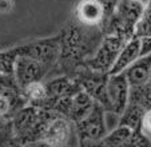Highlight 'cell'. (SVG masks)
I'll return each mask as SVG.
<instances>
[{
    "label": "cell",
    "instance_id": "cb8c5ba5",
    "mask_svg": "<svg viewBox=\"0 0 151 147\" xmlns=\"http://www.w3.org/2000/svg\"><path fill=\"white\" fill-rule=\"evenodd\" d=\"M78 147H106L102 139L99 141H91V139H79Z\"/></svg>",
    "mask_w": 151,
    "mask_h": 147
},
{
    "label": "cell",
    "instance_id": "7a4b0ae2",
    "mask_svg": "<svg viewBox=\"0 0 151 147\" xmlns=\"http://www.w3.org/2000/svg\"><path fill=\"white\" fill-rule=\"evenodd\" d=\"M54 112L55 111H50L34 104L24 106L15 114L11 120L15 136L23 144L42 141L43 131Z\"/></svg>",
    "mask_w": 151,
    "mask_h": 147
},
{
    "label": "cell",
    "instance_id": "44dd1931",
    "mask_svg": "<svg viewBox=\"0 0 151 147\" xmlns=\"http://www.w3.org/2000/svg\"><path fill=\"white\" fill-rule=\"evenodd\" d=\"M19 56L16 47L0 50V74L6 75H14L15 63Z\"/></svg>",
    "mask_w": 151,
    "mask_h": 147
},
{
    "label": "cell",
    "instance_id": "603a6c76",
    "mask_svg": "<svg viewBox=\"0 0 151 147\" xmlns=\"http://www.w3.org/2000/svg\"><path fill=\"white\" fill-rule=\"evenodd\" d=\"M0 147H24L23 143H20V141L15 136L11 122L0 130Z\"/></svg>",
    "mask_w": 151,
    "mask_h": 147
},
{
    "label": "cell",
    "instance_id": "d6986e66",
    "mask_svg": "<svg viewBox=\"0 0 151 147\" xmlns=\"http://www.w3.org/2000/svg\"><path fill=\"white\" fill-rule=\"evenodd\" d=\"M22 91H23L24 99L27 100V104L37 106L42 100L46 99V96H47L44 82L31 83V84L26 86L24 88H22Z\"/></svg>",
    "mask_w": 151,
    "mask_h": 147
},
{
    "label": "cell",
    "instance_id": "4316f807",
    "mask_svg": "<svg viewBox=\"0 0 151 147\" xmlns=\"http://www.w3.org/2000/svg\"><path fill=\"white\" fill-rule=\"evenodd\" d=\"M146 9L151 12V0H147V3H146Z\"/></svg>",
    "mask_w": 151,
    "mask_h": 147
},
{
    "label": "cell",
    "instance_id": "e0dca14e",
    "mask_svg": "<svg viewBox=\"0 0 151 147\" xmlns=\"http://www.w3.org/2000/svg\"><path fill=\"white\" fill-rule=\"evenodd\" d=\"M134 36H137L140 40V44H142L140 56L151 54V12L147 11L146 8L137 24Z\"/></svg>",
    "mask_w": 151,
    "mask_h": 147
},
{
    "label": "cell",
    "instance_id": "8992f818",
    "mask_svg": "<svg viewBox=\"0 0 151 147\" xmlns=\"http://www.w3.org/2000/svg\"><path fill=\"white\" fill-rule=\"evenodd\" d=\"M72 76L80 84L83 91H86L95 102L99 103L107 111V114H110V100L107 95V82L110 74L91 70L82 64L79 68H76Z\"/></svg>",
    "mask_w": 151,
    "mask_h": 147
},
{
    "label": "cell",
    "instance_id": "3957f363",
    "mask_svg": "<svg viewBox=\"0 0 151 147\" xmlns=\"http://www.w3.org/2000/svg\"><path fill=\"white\" fill-rule=\"evenodd\" d=\"M145 0H120L114 15L103 28V34H118L126 39L135 35L137 24L146 8Z\"/></svg>",
    "mask_w": 151,
    "mask_h": 147
},
{
    "label": "cell",
    "instance_id": "ffe728a7",
    "mask_svg": "<svg viewBox=\"0 0 151 147\" xmlns=\"http://www.w3.org/2000/svg\"><path fill=\"white\" fill-rule=\"evenodd\" d=\"M131 133L132 130L130 127L118 125L112 131H109V134L102 141L106 147H120L128 139V136L131 135Z\"/></svg>",
    "mask_w": 151,
    "mask_h": 147
},
{
    "label": "cell",
    "instance_id": "8fae6325",
    "mask_svg": "<svg viewBox=\"0 0 151 147\" xmlns=\"http://www.w3.org/2000/svg\"><path fill=\"white\" fill-rule=\"evenodd\" d=\"M44 86H46L47 96L37 106L58 99L74 98L78 92L82 91L80 84L75 80L74 76H70V75H56V76L48 78L47 80H44Z\"/></svg>",
    "mask_w": 151,
    "mask_h": 147
},
{
    "label": "cell",
    "instance_id": "277c9868",
    "mask_svg": "<svg viewBox=\"0 0 151 147\" xmlns=\"http://www.w3.org/2000/svg\"><path fill=\"white\" fill-rule=\"evenodd\" d=\"M19 56H29L46 64L50 70H54L60 55L59 34L48 37H40L15 45ZM48 79V78H47Z\"/></svg>",
    "mask_w": 151,
    "mask_h": 147
},
{
    "label": "cell",
    "instance_id": "5b68a950",
    "mask_svg": "<svg viewBox=\"0 0 151 147\" xmlns=\"http://www.w3.org/2000/svg\"><path fill=\"white\" fill-rule=\"evenodd\" d=\"M128 42L124 36H120L118 34H107L104 35L102 43L99 44L98 50L90 59H87L83 64L86 67L95 71L110 74L119 56L122 48Z\"/></svg>",
    "mask_w": 151,
    "mask_h": 147
},
{
    "label": "cell",
    "instance_id": "7c38bea8",
    "mask_svg": "<svg viewBox=\"0 0 151 147\" xmlns=\"http://www.w3.org/2000/svg\"><path fill=\"white\" fill-rule=\"evenodd\" d=\"M74 15L82 23L87 26L100 27L102 31L107 23L106 9L100 0H80L75 7Z\"/></svg>",
    "mask_w": 151,
    "mask_h": 147
},
{
    "label": "cell",
    "instance_id": "d4e9b609",
    "mask_svg": "<svg viewBox=\"0 0 151 147\" xmlns=\"http://www.w3.org/2000/svg\"><path fill=\"white\" fill-rule=\"evenodd\" d=\"M143 130L146 133L151 134V110L147 111L145 115V119H143Z\"/></svg>",
    "mask_w": 151,
    "mask_h": 147
},
{
    "label": "cell",
    "instance_id": "ac0fdd59",
    "mask_svg": "<svg viewBox=\"0 0 151 147\" xmlns=\"http://www.w3.org/2000/svg\"><path fill=\"white\" fill-rule=\"evenodd\" d=\"M128 102L142 107L143 110H151V84L145 83L140 86H130Z\"/></svg>",
    "mask_w": 151,
    "mask_h": 147
},
{
    "label": "cell",
    "instance_id": "4fadbf2b",
    "mask_svg": "<svg viewBox=\"0 0 151 147\" xmlns=\"http://www.w3.org/2000/svg\"><path fill=\"white\" fill-rule=\"evenodd\" d=\"M140 52H142V44L140 40L137 36H132L124 44L122 48L119 56H118L116 62H115L114 67H112L110 74H120L124 72L132 63H135L140 58Z\"/></svg>",
    "mask_w": 151,
    "mask_h": 147
},
{
    "label": "cell",
    "instance_id": "2e32d148",
    "mask_svg": "<svg viewBox=\"0 0 151 147\" xmlns=\"http://www.w3.org/2000/svg\"><path fill=\"white\" fill-rule=\"evenodd\" d=\"M147 111L143 110L142 107L134 104V103L128 102L127 107L124 108L119 116L118 125L119 126H126L130 127L131 130H138V128H143V119Z\"/></svg>",
    "mask_w": 151,
    "mask_h": 147
},
{
    "label": "cell",
    "instance_id": "52a82bcc",
    "mask_svg": "<svg viewBox=\"0 0 151 147\" xmlns=\"http://www.w3.org/2000/svg\"><path fill=\"white\" fill-rule=\"evenodd\" d=\"M72 139L78 141L75 125L67 116L54 112L43 131L42 141L55 147H70Z\"/></svg>",
    "mask_w": 151,
    "mask_h": 147
},
{
    "label": "cell",
    "instance_id": "5bb4252c",
    "mask_svg": "<svg viewBox=\"0 0 151 147\" xmlns=\"http://www.w3.org/2000/svg\"><path fill=\"white\" fill-rule=\"evenodd\" d=\"M130 86H140L148 83L151 74V54L143 55L124 71Z\"/></svg>",
    "mask_w": 151,
    "mask_h": 147
},
{
    "label": "cell",
    "instance_id": "6da1fadb",
    "mask_svg": "<svg viewBox=\"0 0 151 147\" xmlns=\"http://www.w3.org/2000/svg\"><path fill=\"white\" fill-rule=\"evenodd\" d=\"M59 37V60L48 78L56 75L72 76L76 68H79L86 60L95 54L104 37V34L100 27L87 26L74 15L60 30Z\"/></svg>",
    "mask_w": 151,
    "mask_h": 147
},
{
    "label": "cell",
    "instance_id": "83f0119b",
    "mask_svg": "<svg viewBox=\"0 0 151 147\" xmlns=\"http://www.w3.org/2000/svg\"><path fill=\"white\" fill-rule=\"evenodd\" d=\"M148 83L151 84V74H150V79H148Z\"/></svg>",
    "mask_w": 151,
    "mask_h": 147
},
{
    "label": "cell",
    "instance_id": "9c48e42d",
    "mask_svg": "<svg viewBox=\"0 0 151 147\" xmlns=\"http://www.w3.org/2000/svg\"><path fill=\"white\" fill-rule=\"evenodd\" d=\"M51 70L46 64L29 56H17L15 63L14 76L20 88L36 82H44L50 76Z\"/></svg>",
    "mask_w": 151,
    "mask_h": 147
},
{
    "label": "cell",
    "instance_id": "ba28073f",
    "mask_svg": "<svg viewBox=\"0 0 151 147\" xmlns=\"http://www.w3.org/2000/svg\"><path fill=\"white\" fill-rule=\"evenodd\" d=\"M106 114L107 111L95 102L92 110L88 115L75 123V133H76L78 141L79 139H91V141H99L103 139L109 134L107 122H106Z\"/></svg>",
    "mask_w": 151,
    "mask_h": 147
},
{
    "label": "cell",
    "instance_id": "9a60e30c",
    "mask_svg": "<svg viewBox=\"0 0 151 147\" xmlns=\"http://www.w3.org/2000/svg\"><path fill=\"white\" fill-rule=\"evenodd\" d=\"M95 104V100L92 99L91 96L86 91H80L72 99V104H71V110L68 114V119L72 123H78L79 120H82L83 118L88 115V112L92 110Z\"/></svg>",
    "mask_w": 151,
    "mask_h": 147
},
{
    "label": "cell",
    "instance_id": "484cf974",
    "mask_svg": "<svg viewBox=\"0 0 151 147\" xmlns=\"http://www.w3.org/2000/svg\"><path fill=\"white\" fill-rule=\"evenodd\" d=\"M24 147H55L52 146V144L47 143V142L44 141H35V142H29V143H26L23 144Z\"/></svg>",
    "mask_w": 151,
    "mask_h": 147
},
{
    "label": "cell",
    "instance_id": "7402d4cb",
    "mask_svg": "<svg viewBox=\"0 0 151 147\" xmlns=\"http://www.w3.org/2000/svg\"><path fill=\"white\" fill-rule=\"evenodd\" d=\"M120 147H151V139L143 128L132 130L131 135Z\"/></svg>",
    "mask_w": 151,
    "mask_h": 147
},
{
    "label": "cell",
    "instance_id": "30bf717a",
    "mask_svg": "<svg viewBox=\"0 0 151 147\" xmlns=\"http://www.w3.org/2000/svg\"><path fill=\"white\" fill-rule=\"evenodd\" d=\"M107 95L110 100V114L120 116L128 104L130 83L124 72L110 74L107 82Z\"/></svg>",
    "mask_w": 151,
    "mask_h": 147
}]
</instances>
